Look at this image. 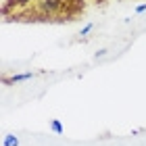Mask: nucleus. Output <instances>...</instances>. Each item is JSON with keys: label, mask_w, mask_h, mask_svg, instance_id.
<instances>
[{"label": "nucleus", "mask_w": 146, "mask_h": 146, "mask_svg": "<svg viewBox=\"0 0 146 146\" xmlns=\"http://www.w3.org/2000/svg\"><path fill=\"white\" fill-rule=\"evenodd\" d=\"M88 9V0H36L31 6L15 13L6 23H71Z\"/></svg>", "instance_id": "f257e3e1"}, {"label": "nucleus", "mask_w": 146, "mask_h": 146, "mask_svg": "<svg viewBox=\"0 0 146 146\" xmlns=\"http://www.w3.org/2000/svg\"><path fill=\"white\" fill-rule=\"evenodd\" d=\"M36 0H4L2 2V9H0V13H2V19L6 21L9 17H13L15 13L27 9V6H31Z\"/></svg>", "instance_id": "f03ea898"}, {"label": "nucleus", "mask_w": 146, "mask_h": 146, "mask_svg": "<svg viewBox=\"0 0 146 146\" xmlns=\"http://www.w3.org/2000/svg\"><path fill=\"white\" fill-rule=\"evenodd\" d=\"M29 77H34V73H21V75H2V84H17V82H25V79H29Z\"/></svg>", "instance_id": "7ed1b4c3"}, {"label": "nucleus", "mask_w": 146, "mask_h": 146, "mask_svg": "<svg viewBox=\"0 0 146 146\" xmlns=\"http://www.w3.org/2000/svg\"><path fill=\"white\" fill-rule=\"evenodd\" d=\"M52 129H54L56 134H61V131H63V125L58 123V121H52Z\"/></svg>", "instance_id": "20e7f679"}, {"label": "nucleus", "mask_w": 146, "mask_h": 146, "mask_svg": "<svg viewBox=\"0 0 146 146\" xmlns=\"http://www.w3.org/2000/svg\"><path fill=\"white\" fill-rule=\"evenodd\" d=\"M6 146H17V138H6Z\"/></svg>", "instance_id": "39448f33"}, {"label": "nucleus", "mask_w": 146, "mask_h": 146, "mask_svg": "<svg viewBox=\"0 0 146 146\" xmlns=\"http://www.w3.org/2000/svg\"><path fill=\"white\" fill-rule=\"evenodd\" d=\"M88 2H92V4H107V2H111V0H88Z\"/></svg>", "instance_id": "423d86ee"}, {"label": "nucleus", "mask_w": 146, "mask_h": 146, "mask_svg": "<svg viewBox=\"0 0 146 146\" xmlns=\"http://www.w3.org/2000/svg\"><path fill=\"white\" fill-rule=\"evenodd\" d=\"M92 27H94V25H88V27H84V29H82V34H79V36H86V34H88V31H90Z\"/></svg>", "instance_id": "0eeeda50"}, {"label": "nucleus", "mask_w": 146, "mask_h": 146, "mask_svg": "<svg viewBox=\"0 0 146 146\" xmlns=\"http://www.w3.org/2000/svg\"><path fill=\"white\" fill-rule=\"evenodd\" d=\"M144 11H146V4H140V6L136 9V13H144Z\"/></svg>", "instance_id": "6e6552de"}]
</instances>
